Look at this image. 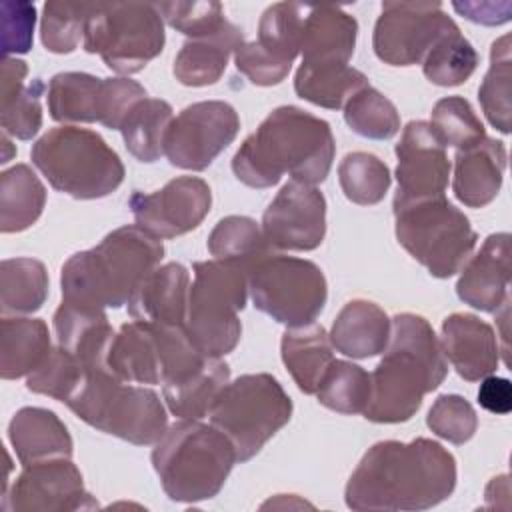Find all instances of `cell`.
Wrapping results in <instances>:
<instances>
[{"label": "cell", "instance_id": "obj_1", "mask_svg": "<svg viewBox=\"0 0 512 512\" xmlns=\"http://www.w3.org/2000/svg\"><path fill=\"white\" fill-rule=\"evenodd\" d=\"M456 488V460L430 438L376 442L350 474L344 500L352 510H428Z\"/></svg>", "mask_w": 512, "mask_h": 512}, {"label": "cell", "instance_id": "obj_2", "mask_svg": "<svg viewBox=\"0 0 512 512\" xmlns=\"http://www.w3.org/2000/svg\"><path fill=\"white\" fill-rule=\"evenodd\" d=\"M334 150L326 120L296 106H278L240 144L232 172L250 188L274 186L284 174L314 186L326 180Z\"/></svg>", "mask_w": 512, "mask_h": 512}, {"label": "cell", "instance_id": "obj_3", "mask_svg": "<svg viewBox=\"0 0 512 512\" xmlns=\"http://www.w3.org/2000/svg\"><path fill=\"white\" fill-rule=\"evenodd\" d=\"M390 322V342L370 374V400L362 412L378 424L410 420L424 394L436 390L448 374L440 340L426 318L402 312Z\"/></svg>", "mask_w": 512, "mask_h": 512}, {"label": "cell", "instance_id": "obj_4", "mask_svg": "<svg viewBox=\"0 0 512 512\" xmlns=\"http://www.w3.org/2000/svg\"><path fill=\"white\" fill-rule=\"evenodd\" d=\"M164 258L162 240L140 226H120L90 248L72 254L60 272L62 300L86 308L128 304L140 280Z\"/></svg>", "mask_w": 512, "mask_h": 512}, {"label": "cell", "instance_id": "obj_5", "mask_svg": "<svg viewBox=\"0 0 512 512\" xmlns=\"http://www.w3.org/2000/svg\"><path fill=\"white\" fill-rule=\"evenodd\" d=\"M234 462L232 442L216 426L198 420L180 418L152 450V466L166 496L186 504L214 498Z\"/></svg>", "mask_w": 512, "mask_h": 512}, {"label": "cell", "instance_id": "obj_6", "mask_svg": "<svg viewBox=\"0 0 512 512\" xmlns=\"http://www.w3.org/2000/svg\"><path fill=\"white\" fill-rule=\"evenodd\" d=\"M64 404L88 426L136 446L156 444L168 428L158 394L120 380L108 366L88 368Z\"/></svg>", "mask_w": 512, "mask_h": 512}, {"label": "cell", "instance_id": "obj_7", "mask_svg": "<svg viewBox=\"0 0 512 512\" xmlns=\"http://www.w3.org/2000/svg\"><path fill=\"white\" fill-rule=\"evenodd\" d=\"M32 164L50 186L76 200L112 194L124 180V164L106 140L88 128L58 126L30 150Z\"/></svg>", "mask_w": 512, "mask_h": 512}, {"label": "cell", "instance_id": "obj_8", "mask_svg": "<svg viewBox=\"0 0 512 512\" xmlns=\"http://www.w3.org/2000/svg\"><path fill=\"white\" fill-rule=\"evenodd\" d=\"M192 272L184 330L204 356L222 358L236 348L242 334L238 312L246 306L250 268L214 258L194 262Z\"/></svg>", "mask_w": 512, "mask_h": 512}, {"label": "cell", "instance_id": "obj_9", "mask_svg": "<svg viewBox=\"0 0 512 512\" xmlns=\"http://www.w3.org/2000/svg\"><path fill=\"white\" fill-rule=\"evenodd\" d=\"M204 356L184 326L132 320L114 332L106 352L108 370L130 384H170L196 370Z\"/></svg>", "mask_w": 512, "mask_h": 512}, {"label": "cell", "instance_id": "obj_10", "mask_svg": "<svg viewBox=\"0 0 512 512\" xmlns=\"http://www.w3.org/2000/svg\"><path fill=\"white\" fill-rule=\"evenodd\" d=\"M208 416L246 462L288 424L292 400L272 374H242L222 388Z\"/></svg>", "mask_w": 512, "mask_h": 512}, {"label": "cell", "instance_id": "obj_11", "mask_svg": "<svg viewBox=\"0 0 512 512\" xmlns=\"http://www.w3.org/2000/svg\"><path fill=\"white\" fill-rule=\"evenodd\" d=\"M396 238L432 276L450 278L470 258L476 232L470 220L446 196L392 206Z\"/></svg>", "mask_w": 512, "mask_h": 512}, {"label": "cell", "instance_id": "obj_12", "mask_svg": "<svg viewBox=\"0 0 512 512\" xmlns=\"http://www.w3.org/2000/svg\"><path fill=\"white\" fill-rule=\"evenodd\" d=\"M164 20L150 2H96L84 26V50L116 74H136L164 48Z\"/></svg>", "mask_w": 512, "mask_h": 512}, {"label": "cell", "instance_id": "obj_13", "mask_svg": "<svg viewBox=\"0 0 512 512\" xmlns=\"http://www.w3.org/2000/svg\"><path fill=\"white\" fill-rule=\"evenodd\" d=\"M248 292L260 312L288 328L312 324L328 298L320 266L312 260L274 252L252 266Z\"/></svg>", "mask_w": 512, "mask_h": 512}, {"label": "cell", "instance_id": "obj_14", "mask_svg": "<svg viewBox=\"0 0 512 512\" xmlns=\"http://www.w3.org/2000/svg\"><path fill=\"white\" fill-rule=\"evenodd\" d=\"M454 26L440 2H382L372 48L390 66L422 64L430 48Z\"/></svg>", "mask_w": 512, "mask_h": 512}, {"label": "cell", "instance_id": "obj_15", "mask_svg": "<svg viewBox=\"0 0 512 512\" xmlns=\"http://www.w3.org/2000/svg\"><path fill=\"white\" fill-rule=\"evenodd\" d=\"M240 130V118L232 104L222 100H202L186 106L172 118L164 154L172 166L200 172L232 144Z\"/></svg>", "mask_w": 512, "mask_h": 512}, {"label": "cell", "instance_id": "obj_16", "mask_svg": "<svg viewBox=\"0 0 512 512\" xmlns=\"http://www.w3.org/2000/svg\"><path fill=\"white\" fill-rule=\"evenodd\" d=\"M2 506L14 512H70L96 508L98 502L86 492L82 474L70 458H50L24 464L4 490Z\"/></svg>", "mask_w": 512, "mask_h": 512}, {"label": "cell", "instance_id": "obj_17", "mask_svg": "<svg viewBox=\"0 0 512 512\" xmlns=\"http://www.w3.org/2000/svg\"><path fill=\"white\" fill-rule=\"evenodd\" d=\"M128 206L136 226L156 238H176L202 224L212 206L210 186L196 176H178L160 190H134Z\"/></svg>", "mask_w": 512, "mask_h": 512}, {"label": "cell", "instance_id": "obj_18", "mask_svg": "<svg viewBox=\"0 0 512 512\" xmlns=\"http://www.w3.org/2000/svg\"><path fill=\"white\" fill-rule=\"evenodd\" d=\"M262 234L270 248L308 252L326 234V198L306 182H286L262 216Z\"/></svg>", "mask_w": 512, "mask_h": 512}, {"label": "cell", "instance_id": "obj_19", "mask_svg": "<svg viewBox=\"0 0 512 512\" xmlns=\"http://www.w3.org/2000/svg\"><path fill=\"white\" fill-rule=\"evenodd\" d=\"M398 190L392 206L440 198L446 192L450 160L426 120H410L396 144Z\"/></svg>", "mask_w": 512, "mask_h": 512}, {"label": "cell", "instance_id": "obj_20", "mask_svg": "<svg viewBox=\"0 0 512 512\" xmlns=\"http://www.w3.org/2000/svg\"><path fill=\"white\" fill-rule=\"evenodd\" d=\"M510 234H490L480 250L464 262L456 282L458 298L480 310L498 312L510 298Z\"/></svg>", "mask_w": 512, "mask_h": 512}, {"label": "cell", "instance_id": "obj_21", "mask_svg": "<svg viewBox=\"0 0 512 512\" xmlns=\"http://www.w3.org/2000/svg\"><path fill=\"white\" fill-rule=\"evenodd\" d=\"M440 346L466 382H478L498 368L500 350L494 328L474 314L454 312L442 322Z\"/></svg>", "mask_w": 512, "mask_h": 512}, {"label": "cell", "instance_id": "obj_22", "mask_svg": "<svg viewBox=\"0 0 512 512\" xmlns=\"http://www.w3.org/2000/svg\"><path fill=\"white\" fill-rule=\"evenodd\" d=\"M190 274L184 264L168 262L150 270L128 300V314L140 322L184 326Z\"/></svg>", "mask_w": 512, "mask_h": 512}, {"label": "cell", "instance_id": "obj_23", "mask_svg": "<svg viewBox=\"0 0 512 512\" xmlns=\"http://www.w3.org/2000/svg\"><path fill=\"white\" fill-rule=\"evenodd\" d=\"M506 168L504 142L484 136L454 156L452 192L468 208L490 204L500 192Z\"/></svg>", "mask_w": 512, "mask_h": 512}, {"label": "cell", "instance_id": "obj_24", "mask_svg": "<svg viewBox=\"0 0 512 512\" xmlns=\"http://www.w3.org/2000/svg\"><path fill=\"white\" fill-rule=\"evenodd\" d=\"M358 22L338 6H308L302 28V64H348Z\"/></svg>", "mask_w": 512, "mask_h": 512}, {"label": "cell", "instance_id": "obj_25", "mask_svg": "<svg viewBox=\"0 0 512 512\" xmlns=\"http://www.w3.org/2000/svg\"><path fill=\"white\" fill-rule=\"evenodd\" d=\"M28 66L20 58L4 56L0 80V126L4 134L30 140L42 126L44 82L32 78L24 84Z\"/></svg>", "mask_w": 512, "mask_h": 512}, {"label": "cell", "instance_id": "obj_26", "mask_svg": "<svg viewBox=\"0 0 512 512\" xmlns=\"http://www.w3.org/2000/svg\"><path fill=\"white\" fill-rule=\"evenodd\" d=\"M58 346L74 354L86 368L106 366V352L114 330L102 308H86L64 302L54 312Z\"/></svg>", "mask_w": 512, "mask_h": 512}, {"label": "cell", "instance_id": "obj_27", "mask_svg": "<svg viewBox=\"0 0 512 512\" xmlns=\"http://www.w3.org/2000/svg\"><path fill=\"white\" fill-rule=\"evenodd\" d=\"M8 440L22 464L72 456V436L64 422L46 408H20L8 424Z\"/></svg>", "mask_w": 512, "mask_h": 512}, {"label": "cell", "instance_id": "obj_28", "mask_svg": "<svg viewBox=\"0 0 512 512\" xmlns=\"http://www.w3.org/2000/svg\"><path fill=\"white\" fill-rule=\"evenodd\" d=\"M392 322L386 312L364 298H356L344 304L336 314L330 342L332 346L350 358H370L386 350L390 342Z\"/></svg>", "mask_w": 512, "mask_h": 512}, {"label": "cell", "instance_id": "obj_29", "mask_svg": "<svg viewBox=\"0 0 512 512\" xmlns=\"http://www.w3.org/2000/svg\"><path fill=\"white\" fill-rule=\"evenodd\" d=\"M244 42L242 30L226 22L214 34L188 38L174 58L172 74L184 86L200 88L216 84L228 66V58Z\"/></svg>", "mask_w": 512, "mask_h": 512}, {"label": "cell", "instance_id": "obj_30", "mask_svg": "<svg viewBox=\"0 0 512 512\" xmlns=\"http://www.w3.org/2000/svg\"><path fill=\"white\" fill-rule=\"evenodd\" d=\"M332 342L320 324L288 328L280 340V354L292 380L304 394H316L334 362Z\"/></svg>", "mask_w": 512, "mask_h": 512}, {"label": "cell", "instance_id": "obj_31", "mask_svg": "<svg viewBox=\"0 0 512 512\" xmlns=\"http://www.w3.org/2000/svg\"><path fill=\"white\" fill-rule=\"evenodd\" d=\"M50 350V334L44 320L2 316L0 376L4 380L32 374L46 360Z\"/></svg>", "mask_w": 512, "mask_h": 512}, {"label": "cell", "instance_id": "obj_32", "mask_svg": "<svg viewBox=\"0 0 512 512\" xmlns=\"http://www.w3.org/2000/svg\"><path fill=\"white\" fill-rule=\"evenodd\" d=\"M228 380V364L220 358H206L184 378L162 386L166 406L174 416L182 420H200L210 412Z\"/></svg>", "mask_w": 512, "mask_h": 512}, {"label": "cell", "instance_id": "obj_33", "mask_svg": "<svg viewBox=\"0 0 512 512\" xmlns=\"http://www.w3.org/2000/svg\"><path fill=\"white\" fill-rule=\"evenodd\" d=\"M104 78L88 72H58L48 84V112L62 124L100 122Z\"/></svg>", "mask_w": 512, "mask_h": 512}, {"label": "cell", "instance_id": "obj_34", "mask_svg": "<svg viewBox=\"0 0 512 512\" xmlns=\"http://www.w3.org/2000/svg\"><path fill=\"white\" fill-rule=\"evenodd\" d=\"M44 204L46 188L28 164H16L0 174V230L4 234L30 228Z\"/></svg>", "mask_w": 512, "mask_h": 512}, {"label": "cell", "instance_id": "obj_35", "mask_svg": "<svg viewBox=\"0 0 512 512\" xmlns=\"http://www.w3.org/2000/svg\"><path fill=\"white\" fill-rule=\"evenodd\" d=\"M368 78L348 64H300L294 76V90L302 100L322 108H342Z\"/></svg>", "mask_w": 512, "mask_h": 512}, {"label": "cell", "instance_id": "obj_36", "mask_svg": "<svg viewBox=\"0 0 512 512\" xmlns=\"http://www.w3.org/2000/svg\"><path fill=\"white\" fill-rule=\"evenodd\" d=\"M48 296V272L34 258H6L0 262V310L30 314L42 308Z\"/></svg>", "mask_w": 512, "mask_h": 512}, {"label": "cell", "instance_id": "obj_37", "mask_svg": "<svg viewBox=\"0 0 512 512\" xmlns=\"http://www.w3.org/2000/svg\"><path fill=\"white\" fill-rule=\"evenodd\" d=\"M308 6L296 2H276L268 6L258 22L256 46L284 68H292L300 54L304 16Z\"/></svg>", "mask_w": 512, "mask_h": 512}, {"label": "cell", "instance_id": "obj_38", "mask_svg": "<svg viewBox=\"0 0 512 512\" xmlns=\"http://www.w3.org/2000/svg\"><path fill=\"white\" fill-rule=\"evenodd\" d=\"M172 122V106L160 98H144L126 116L120 132L126 150L140 162H156L164 154V138Z\"/></svg>", "mask_w": 512, "mask_h": 512}, {"label": "cell", "instance_id": "obj_39", "mask_svg": "<svg viewBox=\"0 0 512 512\" xmlns=\"http://www.w3.org/2000/svg\"><path fill=\"white\" fill-rule=\"evenodd\" d=\"M512 46L510 34L500 36L490 48V68L478 88V100L488 122L502 134L510 132L512 120Z\"/></svg>", "mask_w": 512, "mask_h": 512}, {"label": "cell", "instance_id": "obj_40", "mask_svg": "<svg viewBox=\"0 0 512 512\" xmlns=\"http://www.w3.org/2000/svg\"><path fill=\"white\" fill-rule=\"evenodd\" d=\"M208 252L218 260L242 262L250 270L264 256L272 254L262 228L250 216H226L218 220L208 236Z\"/></svg>", "mask_w": 512, "mask_h": 512}, {"label": "cell", "instance_id": "obj_41", "mask_svg": "<svg viewBox=\"0 0 512 512\" xmlns=\"http://www.w3.org/2000/svg\"><path fill=\"white\" fill-rule=\"evenodd\" d=\"M476 66L478 54L458 26L450 28L422 60L424 76L436 86H458L474 74Z\"/></svg>", "mask_w": 512, "mask_h": 512}, {"label": "cell", "instance_id": "obj_42", "mask_svg": "<svg viewBox=\"0 0 512 512\" xmlns=\"http://www.w3.org/2000/svg\"><path fill=\"white\" fill-rule=\"evenodd\" d=\"M338 182L350 202L372 206L386 196L390 170L386 162L370 152H348L338 164Z\"/></svg>", "mask_w": 512, "mask_h": 512}, {"label": "cell", "instance_id": "obj_43", "mask_svg": "<svg viewBox=\"0 0 512 512\" xmlns=\"http://www.w3.org/2000/svg\"><path fill=\"white\" fill-rule=\"evenodd\" d=\"M318 402L340 414H360L370 400V374L348 360H334L324 374Z\"/></svg>", "mask_w": 512, "mask_h": 512}, {"label": "cell", "instance_id": "obj_44", "mask_svg": "<svg viewBox=\"0 0 512 512\" xmlns=\"http://www.w3.org/2000/svg\"><path fill=\"white\" fill-rule=\"evenodd\" d=\"M344 120L352 132L370 140H388L400 130V114L394 102L370 84L344 104Z\"/></svg>", "mask_w": 512, "mask_h": 512}, {"label": "cell", "instance_id": "obj_45", "mask_svg": "<svg viewBox=\"0 0 512 512\" xmlns=\"http://www.w3.org/2000/svg\"><path fill=\"white\" fill-rule=\"evenodd\" d=\"M94 2H46L40 18V40L48 52L70 54L84 40V26Z\"/></svg>", "mask_w": 512, "mask_h": 512}, {"label": "cell", "instance_id": "obj_46", "mask_svg": "<svg viewBox=\"0 0 512 512\" xmlns=\"http://www.w3.org/2000/svg\"><path fill=\"white\" fill-rule=\"evenodd\" d=\"M428 124L444 148L454 146L462 150L486 136L484 124L476 116L470 102L462 96L440 98L432 108V118Z\"/></svg>", "mask_w": 512, "mask_h": 512}, {"label": "cell", "instance_id": "obj_47", "mask_svg": "<svg viewBox=\"0 0 512 512\" xmlns=\"http://www.w3.org/2000/svg\"><path fill=\"white\" fill-rule=\"evenodd\" d=\"M88 368L70 352L56 346L50 350L46 360L26 378V388L50 396L54 400L66 402L74 388L80 384Z\"/></svg>", "mask_w": 512, "mask_h": 512}, {"label": "cell", "instance_id": "obj_48", "mask_svg": "<svg viewBox=\"0 0 512 512\" xmlns=\"http://www.w3.org/2000/svg\"><path fill=\"white\" fill-rule=\"evenodd\" d=\"M426 424L436 436L452 444H464L474 436L478 416L466 398L458 394H442L428 410Z\"/></svg>", "mask_w": 512, "mask_h": 512}, {"label": "cell", "instance_id": "obj_49", "mask_svg": "<svg viewBox=\"0 0 512 512\" xmlns=\"http://www.w3.org/2000/svg\"><path fill=\"white\" fill-rule=\"evenodd\" d=\"M162 20L188 38H200L218 32L228 22L220 2H160L156 4Z\"/></svg>", "mask_w": 512, "mask_h": 512}, {"label": "cell", "instance_id": "obj_50", "mask_svg": "<svg viewBox=\"0 0 512 512\" xmlns=\"http://www.w3.org/2000/svg\"><path fill=\"white\" fill-rule=\"evenodd\" d=\"M36 24V6L32 2H2L0 4V32L2 52L26 54L32 48Z\"/></svg>", "mask_w": 512, "mask_h": 512}, {"label": "cell", "instance_id": "obj_51", "mask_svg": "<svg viewBox=\"0 0 512 512\" xmlns=\"http://www.w3.org/2000/svg\"><path fill=\"white\" fill-rule=\"evenodd\" d=\"M146 98L144 86L130 78H104L100 124L112 130H120L130 110Z\"/></svg>", "mask_w": 512, "mask_h": 512}, {"label": "cell", "instance_id": "obj_52", "mask_svg": "<svg viewBox=\"0 0 512 512\" xmlns=\"http://www.w3.org/2000/svg\"><path fill=\"white\" fill-rule=\"evenodd\" d=\"M234 64L240 74H244L256 86H274L280 84L290 68L280 66L270 56H266L256 42H242L234 52Z\"/></svg>", "mask_w": 512, "mask_h": 512}, {"label": "cell", "instance_id": "obj_53", "mask_svg": "<svg viewBox=\"0 0 512 512\" xmlns=\"http://www.w3.org/2000/svg\"><path fill=\"white\" fill-rule=\"evenodd\" d=\"M452 8L470 22L500 26L512 18V2H452Z\"/></svg>", "mask_w": 512, "mask_h": 512}, {"label": "cell", "instance_id": "obj_54", "mask_svg": "<svg viewBox=\"0 0 512 512\" xmlns=\"http://www.w3.org/2000/svg\"><path fill=\"white\" fill-rule=\"evenodd\" d=\"M478 404L492 414H508L512 410V384L508 378L484 376L478 388Z\"/></svg>", "mask_w": 512, "mask_h": 512}]
</instances>
